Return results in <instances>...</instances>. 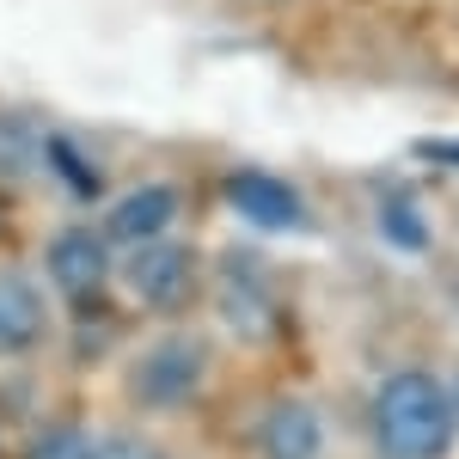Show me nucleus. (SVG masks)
Wrapping results in <instances>:
<instances>
[{"instance_id":"f257e3e1","label":"nucleus","mask_w":459,"mask_h":459,"mask_svg":"<svg viewBox=\"0 0 459 459\" xmlns=\"http://www.w3.org/2000/svg\"><path fill=\"white\" fill-rule=\"evenodd\" d=\"M454 404L447 386L423 368H398L374 392V441L386 459H447L454 447Z\"/></svg>"},{"instance_id":"f03ea898","label":"nucleus","mask_w":459,"mask_h":459,"mask_svg":"<svg viewBox=\"0 0 459 459\" xmlns=\"http://www.w3.org/2000/svg\"><path fill=\"white\" fill-rule=\"evenodd\" d=\"M203 343H190V337H166V343H153V350L129 368V392H135V404L147 411H178V404H190L196 386H203Z\"/></svg>"},{"instance_id":"7ed1b4c3","label":"nucleus","mask_w":459,"mask_h":459,"mask_svg":"<svg viewBox=\"0 0 459 459\" xmlns=\"http://www.w3.org/2000/svg\"><path fill=\"white\" fill-rule=\"evenodd\" d=\"M190 288H196V264H190L184 246H166V239L135 246V257H129V294H135L142 307L178 313V307L190 300Z\"/></svg>"},{"instance_id":"20e7f679","label":"nucleus","mask_w":459,"mask_h":459,"mask_svg":"<svg viewBox=\"0 0 459 459\" xmlns=\"http://www.w3.org/2000/svg\"><path fill=\"white\" fill-rule=\"evenodd\" d=\"M49 282L74 294V300H86V294H99L110 276V239L105 233H92V227H62L56 239H49Z\"/></svg>"},{"instance_id":"39448f33","label":"nucleus","mask_w":459,"mask_h":459,"mask_svg":"<svg viewBox=\"0 0 459 459\" xmlns=\"http://www.w3.org/2000/svg\"><path fill=\"white\" fill-rule=\"evenodd\" d=\"M257 454L264 459H318L325 454V417L307 398H276L257 417Z\"/></svg>"},{"instance_id":"423d86ee","label":"nucleus","mask_w":459,"mask_h":459,"mask_svg":"<svg viewBox=\"0 0 459 459\" xmlns=\"http://www.w3.org/2000/svg\"><path fill=\"white\" fill-rule=\"evenodd\" d=\"M178 221V190L172 184H142V190H129L105 221V239L110 246H147V239H166Z\"/></svg>"},{"instance_id":"0eeeda50","label":"nucleus","mask_w":459,"mask_h":459,"mask_svg":"<svg viewBox=\"0 0 459 459\" xmlns=\"http://www.w3.org/2000/svg\"><path fill=\"white\" fill-rule=\"evenodd\" d=\"M227 203L246 214L251 227H300V221H307L300 190L276 172H233L227 178Z\"/></svg>"},{"instance_id":"6e6552de","label":"nucleus","mask_w":459,"mask_h":459,"mask_svg":"<svg viewBox=\"0 0 459 459\" xmlns=\"http://www.w3.org/2000/svg\"><path fill=\"white\" fill-rule=\"evenodd\" d=\"M49 331V313H43V294L37 282H25L19 270H0V361L6 355H31Z\"/></svg>"},{"instance_id":"1a4fd4ad","label":"nucleus","mask_w":459,"mask_h":459,"mask_svg":"<svg viewBox=\"0 0 459 459\" xmlns=\"http://www.w3.org/2000/svg\"><path fill=\"white\" fill-rule=\"evenodd\" d=\"M380 239L398 251H423L429 246V221L417 209V196L411 190H386L380 196Z\"/></svg>"},{"instance_id":"9d476101","label":"nucleus","mask_w":459,"mask_h":459,"mask_svg":"<svg viewBox=\"0 0 459 459\" xmlns=\"http://www.w3.org/2000/svg\"><path fill=\"white\" fill-rule=\"evenodd\" d=\"M25 459H92V441L80 429H43Z\"/></svg>"},{"instance_id":"9b49d317","label":"nucleus","mask_w":459,"mask_h":459,"mask_svg":"<svg viewBox=\"0 0 459 459\" xmlns=\"http://www.w3.org/2000/svg\"><path fill=\"white\" fill-rule=\"evenodd\" d=\"M92 459H166V454L142 435H105V441H92Z\"/></svg>"},{"instance_id":"f8f14e48","label":"nucleus","mask_w":459,"mask_h":459,"mask_svg":"<svg viewBox=\"0 0 459 459\" xmlns=\"http://www.w3.org/2000/svg\"><path fill=\"white\" fill-rule=\"evenodd\" d=\"M49 160L68 172V190H74V196H99V190H105V184H99V172L74 166V147H68V142H49Z\"/></svg>"},{"instance_id":"ddd939ff","label":"nucleus","mask_w":459,"mask_h":459,"mask_svg":"<svg viewBox=\"0 0 459 459\" xmlns=\"http://www.w3.org/2000/svg\"><path fill=\"white\" fill-rule=\"evenodd\" d=\"M447 404H454V423H459V374L447 380Z\"/></svg>"}]
</instances>
